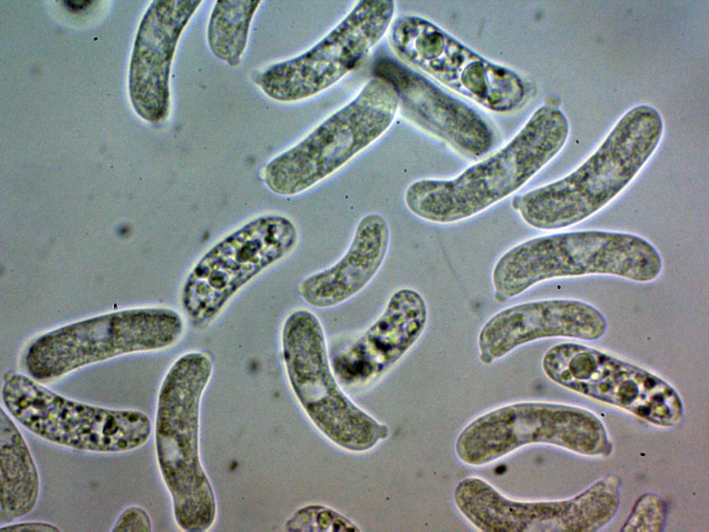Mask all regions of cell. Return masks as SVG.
Instances as JSON below:
<instances>
[{"mask_svg":"<svg viewBox=\"0 0 709 532\" xmlns=\"http://www.w3.org/2000/svg\"><path fill=\"white\" fill-rule=\"evenodd\" d=\"M663 120L649 105L628 111L597 150L562 178L517 195L513 209L529 226L557 230L590 218L616 198L652 157Z\"/></svg>","mask_w":709,"mask_h":532,"instance_id":"cell-1","label":"cell"},{"mask_svg":"<svg viewBox=\"0 0 709 532\" xmlns=\"http://www.w3.org/2000/svg\"><path fill=\"white\" fill-rule=\"evenodd\" d=\"M568 121L551 104L539 107L505 146L449 180L414 181L404 193L411 213L447 224L474 216L517 191L564 147Z\"/></svg>","mask_w":709,"mask_h":532,"instance_id":"cell-2","label":"cell"},{"mask_svg":"<svg viewBox=\"0 0 709 532\" xmlns=\"http://www.w3.org/2000/svg\"><path fill=\"white\" fill-rule=\"evenodd\" d=\"M213 368L207 352H186L170 366L158 393L156 456L176 524L185 531H208L217 515L214 491L199 452L201 402Z\"/></svg>","mask_w":709,"mask_h":532,"instance_id":"cell-3","label":"cell"},{"mask_svg":"<svg viewBox=\"0 0 709 532\" xmlns=\"http://www.w3.org/2000/svg\"><path fill=\"white\" fill-rule=\"evenodd\" d=\"M186 328L183 314L168 306L114 311L38 336L26 347L23 364L35 380L52 382L118 356L172 348L181 340Z\"/></svg>","mask_w":709,"mask_h":532,"instance_id":"cell-4","label":"cell"},{"mask_svg":"<svg viewBox=\"0 0 709 532\" xmlns=\"http://www.w3.org/2000/svg\"><path fill=\"white\" fill-rule=\"evenodd\" d=\"M398 109L393 86L374 76L353 100L265 165V186L281 196L311 188L381 137Z\"/></svg>","mask_w":709,"mask_h":532,"instance_id":"cell-5","label":"cell"},{"mask_svg":"<svg viewBox=\"0 0 709 532\" xmlns=\"http://www.w3.org/2000/svg\"><path fill=\"white\" fill-rule=\"evenodd\" d=\"M2 407L26 429L77 451L118 454L143 446L152 423L143 411L107 408L66 398L13 370L2 378Z\"/></svg>","mask_w":709,"mask_h":532,"instance_id":"cell-6","label":"cell"},{"mask_svg":"<svg viewBox=\"0 0 709 532\" xmlns=\"http://www.w3.org/2000/svg\"><path fill=\"white\" fill-rule=\"evenodd\" d=\"M281 359L289 386L314 425L331 441L353 452L373 447L388 435L345 394L332 368L325 331L318 318L298 308L284 319Z\"/></svg>","mask_w":709,"mask_h":532,"instance_id":"cell-7","label":"cell"},{"mask_svg":"<svg viewBox=\"0 0 709 532\" xmlns=\"http://www.w3.org/2000/svg\"><path fill=\"white\" fill-rule=\"evenodd\" d=\"M298 238L290 219L268 214L218 241L196 262L181 287L186 319L197 329L210 327L253 280L294 250Z\"/></svg>","mask_w":709,"mask_h":532,"instance_id":"cell-8","label":"cell"},{"mask_svg":"<svg viewBox=\"0 0 709 532\" xmlns=\"http://www.w3.org/2000/svg\"><path fill=\"white\" fill-rule=\"evenodd\" d=\"M537 443L586 456H606L612 451L605 427L594 414L548 402H514L484 413L460 432L454 448L462 463L476 467Z\"/></svg>","mask_w":709,"mask_h":532,"instance_id":"cell-9","label":"cell"},{"mask_svg":"<svg viewBox=\"0 0 709 532\" xmlns=\"http://www.w3.org/2000/svg\"><path fill=\"white\" fill-rule=\"evenodd\" d=\"M388 38L404 64L492 112H512L526 99V86L518 74L479 55L426 19L401 16Z\"/></svg>","mask_w":709,"mask_h":532,"instance_id":"cell-10","label":"cell"},{"mask_svg":"<svg viewBox=\"0 0 709 532\" xmlns=\"http://www.w3.org/2000/svg\"><path fill=\"white\" fill-rule=\"evenodd\" d=\"M541 367L558 385L656 425L673 426L682 417L681 397L667 382L594 347L578 342L558 344L545 353Z\"/></svg>","mask_w":709,"mask_h":532,"instance_id":"cell-11","label":"cell"},{"mask_svg":"<svg viewBox=\"0 0 709 532\" xmlns=\"http://www.w3.org/2000/svg\"><path fill=\"white\" fill-rule=\"evenodd\" d=\"M392 0H363L304 53L269 64L253 77L269 98L293 103L330 88L358 68L391 25Z\"/></svg>","mask_w":709,"mask_h":532,"instance_id":"cell-12","label":"cell"},{"mask_svg":"<svg viewBox=\"0 0 709 532\" xmlns=\"http://www.w3.org/2000/svg\"><path fill=\"white\" fill-rule=\"evenodd\" d=\"M427 322V304L418 292L409 287L393 292L365 330L330 354L339 384L358 389L378 381L415 346Z\"/></svg>","mask_w":709,"mask_h":532,"instance_id":"cell-13","label":"cell"},{"mask_svg":"<svg viewBox=\"0 0 709 532\" xmlns=\"http://www.w3.org/2000/svg\"><path fill=\"white\" fill-rule=\"evenodd\" d=\"M373 71L393 86L399 109L417 127L468 158H478L492 148L495 135L485 120L419 71L388 56L375 60Z\"/></svg>","mask_w":709,"mask_h":532,"instance_id":"cell-14","label":"cell"},{"mask_svg":"<svg viewBox=\"0 0 709 532\" xmlns=\"http://www.w3.org/2000/svg\"><path fill=\"white\" fill-rule=\"evenodd\" d=\"M202 1L156 0L145 10L136 35L129 92L137 114L159 123L169 114L171 67L180 37Z\"/></svg>","mask_w":709,"mask_h":532,"instance_id":"cell-15","label":"cell"},{"mask_svg":"<svg viewBox=\"0 0 709 532\" xmlns=\"http://www.w3.org/2000/svg\"><path fill=\"white\" fill-rule=\"evenodd\" d=\"M607 323L593 305L576 299H552L522 303L491 317L478 338L479 358L490 364L516 348L544 338L592 342L602 337Z\"/></svg>","mask_w":709,"mask_h":532,"instance_id":"cell-16","label":"cell"},{"mask_svg":"<svg viewBox=\"0 0 709 532\" xmlns=\"http://www.w3.org/2000/svg\"><path fill=\"white\" fill-rule=\"evenodd\" d=\"M389 228L383 216L364 215L351 242L334 264L304 278L298 293L308 305L326 309L341 305L364 290L380 269L388 249Z\"/></svg>","mask_w":709,"mask_h":532,"instance_id":"cell-17","label":"cell"},{"mask_svg":"<svg viewBox=\"0 0 709 532\" xmlns=\"http://www.w3.org/2000/svg\"><path fill=\"white\" fill-rule=\"evenodd\" d=\"M0 480L1 522H12L35 508L40 491L39 471L24 435L2 406Z\"/></svg>","mask_w":709,"mask_h":532,"instance_id":"cell-18","label":"cell"},{"mask_svg":"<svg viewBox=\"0 0 709 532\" xmlns=\"http://www.w3.org/2000/svg\"><path fill=\"white\" fill-rule=\"evenodd\" d=\"M262 1H217L211 10L206 39L212 53L231 66L240 64L251 24Z\"/></svg>","mask_w":709,"mask_h":532,"instance_id":"cell-19","label":"cell"},{"mask_svg":"<svg viewBox=\"0 0 709 532\" xmlns=\"http://www.w3.org/2000/svg\"><path fill=\"white\" fill-rule=\"evenodd\" d=\"M285 528L289 531H359L345 516L322 505H309L298 509L287 520Z\"/></svg>","mask_w":709,"mask_h":532,"instance_id":"cell-20","label":"cell"},{"mask_svg":"<svg viewBox=\"0 0 709 532\" xmlns=\"http://www.w3.org/2000/svg\"><path fill=\"white\" fill-rule=\"evenodd\" d=\"M666 515L664 500L655 493H646L637 499L620 531L660 532L663 530Z\"/></svg>","mask_w":709,"mask_h":532,"instance_id":"cell-21","label":"cell"},{"mask_svg":"<svg viewBox=\"0 0 709 532\" xmlns=\"http://www.w3.org/2000/svg\"><path fill=\"white\" fill-rule=\"evenodd\" d=\"M112 532H150L152 522L147 512L138 506L125 508L116 518Z\"/></svg>","mask_w":709,"mask_h":532,"instance_id":"cell-22","label":"cell"},{"mask_svg":"<svg viewBox=\"0 0 709 532\" xmlns=\"http://www.w3.org/2000/svg\"><path fill=\"white\" fill-rule=\"evenodd\" d=\"M0 531L8 532H58L60 529L56 525L49 522L30 521L5 524L1 526Z\"/></svg>","mask_w":709,"mask_h":532,"instance_id":"cell-23","label":"cell"},{"mask_svg":"<svg viewBox=\"0 0 709 532\" xmlns=\"http://www.w3.org/2000/svg\"><path fill=\"white\" fill-rule=\"evenodd\" d=\"M92 1H64V3L69 10L76 11L84 9V8L89 6Z\"/></svg>","mask_w":709,"mask_h":532,"instance_id":"cell-24","label":"cell"}]
</instances>
